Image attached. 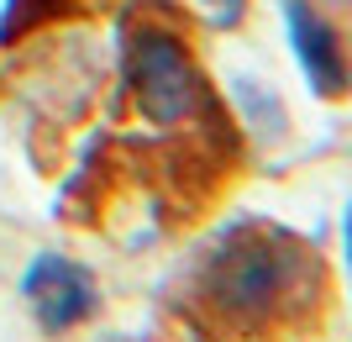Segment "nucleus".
<instances>
[{"mask_svg": "<svg viewBox=\"0 0 352 342\" xmlns=\"http://www.w3.org/2000/svg\"><path fill=\"white\" fill-rule=\"evenodd\" d=\"M310 290V253L289 232L263 222H242L210 248L206 274H200V295L210 311L252 327V321H274Z\"/></svg>", "mask_w": 352, "mask_h": 342, "instance_id": "nucleus-1", "label": "nucleus"}, {"mask_svg": "<svg viewBox=\"0 0 352 342\" xmlns=\"http://www.w3.org/2000/svg\"><path fill=\"white\" fill-rule=\"evenodd\" d=\"M21 295H27V306H32L43 332H69L95 311V279L63 253L32 258L27 279H21Z\"/></svg>", "mask_w": 352, "mask_h": 342, "instance_id": "nucleus-3", "label": "nucleus"}, {"mask_svg": "<svg viewBox=\"0 0 352 342\" xmlns=\"http://www.w3.org/2000/svg\"><path fill=\"white\" fill-rule=\"evenodd\" d=\"M126 79H132L137 111L153 127H179L200 105V74L168 32H137L126 47Z\"/></svg>", "mask_w": 352, "mask_h": 342, "instance_id": "nucleus-2", "label": "nucleus"}, {"mask_svg": "<svg viewBox=\"0 0 352 342\" xmlns=\"http://www.w3.org/2000/svg\"><path fill=\"white\" fill-rule=\"evenodd\" d=\"M200 6H206V16L216 21V27H232L236 16H242V6H248V0H200Z\"/></svg>", "mask_w": 352, "mask_h": 342, "instance_id": "nucleus-5", "label": "nucleus"}, {"mask_svg": "<svg viewBox=\"0 0 352 342\" xmlns=\"http://www.w3.org/2000/svg\"><path fill=\"white\" fill-rule=\"evenodd\" d=\"M284 21H289V43H294V58L305 69V79L321 95H337L347 89V58H342V43L331 21L321 11H310V0H284Z\"/></svg>", "mask_w": 352, "mask_h": 342, "instance_id": "nucleus-4", "label": "nucleus"}]
</instances>
